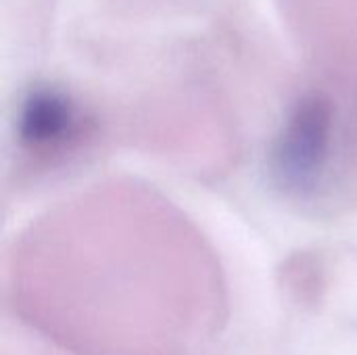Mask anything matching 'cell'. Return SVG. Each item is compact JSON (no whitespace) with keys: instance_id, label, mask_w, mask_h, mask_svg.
<instances>
[{"instance_id":"obj_2","label":"cell","mask_w":357,"mask_h":355,"mask_svg":"<svg viewBox=\"0 0 357 355\" xmlns=\"http://www.w3.org/2000/svg\"><path fill=\"white\" fill-rule=\"evenodd\" d=\"M73 128V107L69 98L50 88H38L23 100L19 113L21 140L31 146L61 142Z\"/></svg>"},{"instance_id":"obj_1","label":"cell","mask_w":357,"mask_h":355,"mask_svg":"<svg viewBox=\"0 0 357 355\" xmlns=\"http://www.w3.org/2000/svg\"><path fill=\"white\" fill-rule=\"evenodd\" d=\"M331 123L333 111L322 96H307L295 107L272 153V172L284 190L303 195L318 184L328 153Z\"/></svg>"}]
</instances>
